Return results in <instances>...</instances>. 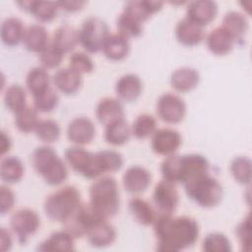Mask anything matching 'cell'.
Returning <instances> with one entry per match:
<instances>
[{
	"mask_svg": "<svg viewBox=\"0 0 252 252\" xmlns=\"http://www.w3.org/2000/svg\"><path fill=\"white\" fill-rule=\"evenodd\" d=\"M153 225L158 251H181L191 247L199 237V224L195 219L188 216L158 214Z\"/></svg>",
	"mask_w": 252,
	"mask_h": 252,
	"instance_id": "cell-1",
	"label": "cell"
},
{
	"mask_svg": "<svg viewBox=\"0 0 252 252\" xmlns=\"http://www.w3.org/2000/svg\"><path fill=\"white\" fill-rule=\"evenodd\" d=\"M89 206L102 219L115 216L120 206V195L117 181L108 175L99 176L90 187Z\"/></svg>",
	"mask_w": 252,
	"mask_h": 252,
	"instance_id": "cell-2",
	"label": "cell"
},
{
	"mask_svg": "<svg viewBox=\"0 0 252 252\" xmlns=\"http://www.w3.org/2000/svg\"><path fill=\"white\" fill-rule=\"evenodd\" d=\"M32 163L35 171L49 185H59L68 177L65 161L49 146L35 148L32 154Z\"/></svg>",
	"mask_w": 252,
	"mask_h": 252,
	"instance_id": "cell-3",
	"label": "cell"
},
{
	"mask_svg": "<svg viewBox=\"0 0 252 252\" xmlns=\"http://www.w3.org/2000/svg\"><path fill=\"white\" fill-rule=\"evenodd\" d=\"M81 203L79 190L73 185H66L45 198L43 210L50 220L64 222Z\"/></svg>",
	"mask_w": 252,
	"mask_h": 252,
	"instance_id": "cell-4",
	"label": "cell"
},
{
	"mask_svg": "<svg viewBox=\"0 0 252 252\" xmlns=\"http://www.w3.org/2000/svg\"><path fill=\"white\" fill-rule=\"evenodd\" d=\"M187 196L203 208L218 206L223 197V189L219 180L209 172L200 175L184 185Z\"/></svg>",
	"mask_w": 252,
	"mask_h": 252,
	"instance_id": "cell-5",
	"label": "cell"
},
{
	"mask_svg": "<svg viewBox=\"0 0 252 252\" xmlns=\"http://www.w3.org/2000/svg\"><path fill=\"white\" fill-rule=\"evenodd\" d=\"M109 34L106 22L99 17L92 16L83 22L79 30V42L87 52L96 53L101 51Z\"/></svg>",
	"mask_w": 252,
	"mask_h": 252,
	"instance_id": "cell-6",
	"label": "cell"
},
{
	"mask_svg": "<svg viewBox=\"0 0 252 252\" xmlns=\"http://www.w3.org/2000/svg\"><path fill=\"white\" fill-rule=\"evenodd\" d=\"M64 158L73 170L88 179H95L103 174L97 155L80 146L67 148Z\"/></svg>",
	"mask_w": 252,
	"mask_h": 252,
	"instance_id": "cell-7",
	"label": "cell"
},
{
	"mask_svg": "<svg viewBox=\"0 0 252 252\" xmlns=\"http://www.w3.org/2000/svg\"><path fill=\"white\" fill-rule=\"evenodd\" d=\"M10 226L21 244H26L40 226L37 213L30 208H21L13 213L10 218Z\"/></svg>",
	"mask_w": 252,
	"mask_h": 252,
	"instance_id": "cell-8",
	"label": "cell"
},
{
	"mask_svg": "<svg viewBox=\"0 0 252 252\" xmlns=\"http://www.w3.org/2000/svg\"><path fill=\"white\" fill-rule=\"evenodd\" d=\"M158 116L166 123L176 124L183 120L186 114V103L177 94L172 93L162 94L157 101Z\"/></svg>",
	"mask_w": 252,
	"mask_h": 252,
	"instance_id": "cell-9",
	"label": "cell"
},
{
	"mask_svg": "<svg viewBox=\"0 0 252 252\" xmlns=\"http://www.w3.org/2000/svg\"><path fill=\"white\" fill-rule=\"evenodd\" d=\"M210 162L206 157L199 154L179 156L178 183L183 186L202 174L209 172Z\"/></svg>",
	"mask_w": 252,
	"mask_h": 252,
	"instance_id": "cell-10",
	"label": "cell"
},
{
	"mask_svg": "<svg viewBox=\"0 0 252 252\" xmlns=\"http://www.w3.org/2000/svg\"><path fill=\"white\" fill-rule=\"evenodd\" d=\"M96 218V216L89 206V204L81 203L79 207L71 214V216L64 221V230L69 232L74 238H81L86 236L91 224Z\"/></svg>",
	"mask_w": 252,
	"mask_h": 252,
	"instance_id": "cell-11",
	"label": "cell"
},
{
	"mask_svg": "<svg viewBox=\"0 0 252 252\" xmlns=\"http://www.w3.org/2000/svg\"><path fill=\"white\" fill-rule=\"evenodd\" d=\"M175 185L164 179L156 184L153 192V202L158 214L171 215L175 212L179 203V195Z\"/></svg>",
	"mask_w": 252,
	"mask_h": 252,
	"instance_id": "cell-12",
	"label": "cell"
},
{
	"mask_svg": "<svg viewBox=\"0 0 252 252\" xmlns=\"http://www.w3.org/2000/svg\"><path fill=\"white\" fill-rule=\"evenodd\" d=\"M181 143L182 138L178 131L172 128H160L152 135L151 147L154 153L167 157L175 154Z\"/></svg>",
	"mask_w": 252,
	"mask_h": 252,
	"instance_id": "cell-13",
	"label": "cell"
},
{
	"mask_svg": "<svg viewBox=\"0 0 252 252\" xmlns=\"http://www.w3.org/2000/svg\"><path fill=\"white\" fill-rule=\"evenodd\" d=\"M218 4L211 0H197L187 3L186 18L201 27L208 26L218 15Z\"/></svg>",
	"mask_w": 252,
	"mask_h": 252,
	"instance_id": "cell-14",
	"label": "cell"
},
{
	"mask_svg": "<svg viewBox=\"0 0 252 252\" xmlns=\"http://www.w3.org/2000/svg\"><path fill=\"white\" fill-rule=\"evenodd\" d=\"M67 138L77 146L90 144L95 136V127L94 122L85 116L74 118L67 127Z\"/></svg>",
	"mask_w": 252,
	"mask_h": 252,
	"instance_id": "cell-15",
	"label": "cell"
},
{
	"mask_svg": "<svg viewBox=\"0 0 252 252\" xmlns=\"http://www.w3.org/2000/svg\"><path fill=\"white\" fill-rule=\"evenodd\" d=\"M86 236L92 246L103 248L115 241L116 231L106 219L96 218L91 224Z\"/></svg>",
	"mask_w": 252,
	"mask_h": 252,
	"instance_id": "cell-16",
	"label": "cell"
},
{
	"mask_svg": "<svg viewBox=\"0 0 252 252\" xmlns=\"http://www.w3.org/2000/svg\"><path fill=\"white\" fill-rule=\"evenodd\" d=\"M151 181V172L141 165H133L129 167L122 177L123 187L130 194H140L145 192L149 188Z\"/></svg>",
	"mask_w": 252,
	"mask_h": 252,
	"instance_id": "cell-17",
	"label": "cell"
},
{
	"mask_svg": "<svg viewBox=\"0 0 252 252\" xmlns=\"http://www.w3.org/2000/svg\"><path fill=\"white\" fill-rule=\"evenodd\" d=\"M175 36L179 43L190 47L200 44L205 37V32L203 27L185 17L176 24Z\"/></svg>",
	"mask_w": 252,
	"mask_h": 252,
	"instance_id": "cell-18",
	"label": "cell"
},
{
	"mask_svg": "<svg viewBox=\"0 0 252 252\" xmlns=\"http://www.w3.org/2000/svg\"><path fill=\"white\" fill-rule=\"evenodd\" d=\"M235 42L234 37L221 26L213 29L206 37L208 49L219 56L228 54L233 49Z\"/></svg>",
	"mask_w": 252,
	"mask_h": 252,
	"instance_id": "cell-19",
	"label": "cell"
},
{
	"mask_svg": "<svg viewBox=\"0 0 252 252\" xmlns=\"http://www.w3.org/2000/svg\"><path fill=\"white\" fill-rule=\"evenodd\" d=\"M125 111L121 101L114 97L101 98L95 107V117L97 121L107 126L108 124L120 119H124Z\"/></svg>",
	"mask_w": 252,
	"mask_h": 252,
	"instance_id": "cell-20",
	"label": "cell"
},
{
	"mask_svg": "<svg viewBox=\"0 0 252 252\" xmlns=\"http://www.w3.org/2000/svg\"><path fill=\"white\" fill-rule=\"evenodd\" d=\"M143 91V83L136 74H125L121 76L115 84L117 96L124 101L131 102L136 100Z\"/></svg>",
	"mask_w": 252,
	"mask_h": 252,
	"instance_id": "cell-21",
	"label": "cell"
},
{
	"mask_svg": "<svg viewBox=\"0 0 252 252\" xmlns=\"http://www.w3.org/2000/svg\"><path fill=\"white\" fill-rule=\"evenodd\" d=\"M52 81L55 88L64 94H73L77 93L83 84L82 75L70 67L56 71Z\"/></svg>",
	"mask_w": 252,
	"mask_h": 252,
	"instance_id": "cell-22",
	"label": "cell"
},
{
	"mask_svg": "<svg viewBox=\"0 0 252 252\" xmlns=\"http://www.w3.org/2000/svg\"><path fill=\"white\" fill-rule=\"evenodd\" d=\"M22 42L28 51L40 53L49 44L48 32L42 25H30L25 29Z\"/></svg>",
	"mask_w": 252,
	"mask_h": 252,
	"instance_id": "cell-23",
	"label": "cell"
},
{
	"mask_svg": "<svg viewBox=\"0 0 252 252\" xmlns=\"http://www.w3.org/2000/svg\"><path fill=\"white\" fill-rule=\"evenodd\" d=\"M169 82L176 92L188 93L199 85L200 74L195 68L180 67L172 72Z\"/></svg>",
	"mask_w": 252,
	"mask_h": 252,
	"instance_id": "cell-24",
	"label": "cell"
},
{
	"mask_svg": "<svg viewBox=\"0 0 252 252\" xmlns=\"http://www.w3.org/2000/svg\"><path fill=\"white\" fill-rule=\"evenodd\" d=\"M162 6L163 3L161 1H128L126 2L122 12L143 24L148 21L152 15L160 11Z\"/></svg>",
	"mask_w": 252,
	"mask_h": 252,
	"instance_id": "cell-25",
	"label": "cell"
},
{
	"mask_svg": "<svg viewBox=\"0 0 252 252\" xmlns=\"http://www.w3.org/2000/svg\"><path fill=\"white\" fill-rule=\"evenodd\" d=\"M17 4L42 23L54 20L59 10L57 2L53 1H22Z\"/></svg>",
	"mask_w": 252,
	"mask_h": 252,
	"instance_id": "cell-26",
	"label": "cell"
},
{
	"mask_svg": "<svg viewBox=\"0 0 252 252\" xmlns=\"http://www.w3.org/2000/svg\"><path fill=\"white\" fill-rule=\"evenodd\" d=\"M101 51L103 52L104 56L109 60H123L130 52L129 39L118 32L110 33L104 41Z\"/></svg>",
	"mask_w": 252,
	"mask_h": 252,
	"instance_id": "cell-27",
	"label": "cell"
},
{
	"mask_svg": "<svg viewBox=\"0 0 252 252\" xmlns=\"http://www.w3.org/2000/svg\"><path fill=\"white\" fill-rule=\"evenodd\" d=\"M50 42L65 55L79 43V31L68 24H63L54 31Z\"/></svg>",
	"mask_w": 252,
	"mask_h": 252,
	"instance_id": "cell-28",
	"label": "cell"
},
{
	"mask_svg": "<svg viewBox=\"0 0 252 252\" xmlns=\"http://www.w3.org/2000/svg\"><path fill=\"white\" fill-rule=\"evenodd\" d=\"M129 211L134 220L142 225H151L157 218V212L154 207L145 199L133 197L128 203Z\"/></svg>",
	"mask_w": 252,
	"mask_h": 252,
	"instance_id": "cell-29",
	"label": "cell"
},
{
	"mask_svg": "<svg viewBox=\"0 0 252 252\" xmlns=\"http://www.w3.org/2000/svg\"><path fill=\"white\" fill-rule=\"evenodd\" d=\"M23 22L16 17L6 18L2 25L0 31V36L2 42L7 46H16L21 41H23V36L25 32Z\"/></svg>",
	"mask_w": 252,
	"mask_h": 252,
	"instance_id": "cell-30",
	"label": "cell"
},
{
	"mask_svg": "<svg viewBox=\"0 0 252 252\" xmlns=\"http://www.w3.org/2000/svg\"><path fill=\"white\" fill-rule=\"evenodd\" d=\"M74 237L66 230L52 232L48 238L38 246L39 251H73L75 250Z\"/></svg>",
	"mask_w": 252,
	"mask_h": 252,
	"instance_id": "cell-31",
	"label": "cell"
},
{
	"mask_svg": "<svg viewBox=\"0 0 252 252\" xmlns=\"http://www.w3.org/2000/svg\"><path fill=\"white\" fill-rule=\"evenodd\" d=\"M221 27L224 28L236 41L243 38L248 31L249 23L246 16L238 11H228L224 14Z\"/></svg>",
	"mask_w": 252,
	"mask_h": 252,
	"instance_id": "cell-32",
	"label": "cell"
},
{
	"mask_svg": "<svg viewBox=\"0 0 252 252\" xmlns=\"http://www.w3.org/2000/svg\"><path fill=\"white\" fill-rule=\"evenodd\" d=\"M25 173V166L18 157L7 156L0 163V177L6 183L19 182Z\"/></svg>",
	"mask_w": 252,
	"mask_h": 252,
	"instance_id": "cell-33",
	"label": "cell"
},
{
	"mask_svg": "<svg viewBox=\"0 0 252 252\" xmlns=\"http://www.w3.org/2000/svg\"><path fill=\"white\" fill-rule=\"evenodd\" d=\"M132 134L131 127L125 119H120L105 126L104 140L112 146H122L126 144Z\"/></svg>",
	"mask_w": 252,
	"mask_h": 252,
	"instance_id": "cell-34",
	"label": "cell"
},
{
	"mask_svg": "<svg viewBox=\"0 0 252 252\" xmlns=\"http://www.w3.org/2000/svg\"><path fill=\"white\" fill-rule=\"evenodd\" d=\"M26 86L32 96L45 91L50 87V76L47 70L41 66L32 67L27 74Z\"/></svg>",
	"mask_w": 252,
	"mask_h": 252,
	"instance_id": "cell-35",
	"label": "cell"
},
{
	"mask_svg": "<svg viewBox=\"0 0 252 252\" xmlns=\"http://www.w3.org/2000/svg\"><path fill=\"white\" fill-rule=\"evenodd\" d=\"M4 103L14 114L18 113L27 106V93L19 84L9 86L4 94Z\"/></svg>",
	"mask_w": 252,
	"mask_h": 252,
	"instance_id": "cell-36",
	"label": "cell"
},
{
	"mask_svg": "<svg viewBox=\"0 0 252 252\" xmlns=\"http://www.w3.org/2000/svg\"><path fill=\"white\" fill-rule=\"evenodd\" d=\"M156 130L157 120L155 116L149 113L139 114L131 126L132 134L139 140L149 138L155 133Z\"/></svg>",
	"mask_w": 252,
	"mask_h": 252,
	"instance_id": "cell-37",
	"label": "cell"
},
{
	"mask_svg": "<svg viewBox=\"0 0 252 252\" xmlns=\"http://www.w3.org/2000/svg\"><path fill=\"white\" fill-rule=\"evenodd\" d=\"M39 120L35 108L29 105L15 114V125L22 133H31L34 131Z\"/></svg>",
	"mask_w": 252,
	"mask_h": 252,
	"instance_id": "cell-38",
	"label": "cell"
},
{
	"mask_svg": "<svg viewBox=\"0 0 252 252\" xmlns=\"http://www.w3.org/2000/svg\"><path fill=\"white\" fill-rule=\"evenodd\" d=\"M230 173L239 184L248 185L251 182V160L247 157L234 158L229 166Z\"/></svg>",
	"mask_w": 252,
	"mask_h": 252,
	"instance_id": "cell-39",
	"label": "cell"
},
{
	"mask_svg": "<svg viewBox=\"0 0 252 252\" xmlns=\"http://www.w3.org/2000/svg\"><path fill=\"white\" fill-rule=\"evenodd\" d=\"M117 32L127 37H138L143 33V24L122 12L116 19Z\"/></svg>",
	"mask_w": 252,
	"mask_h": 252,
	"instance_id": "cell-40",
	"label": "cell"
},
{
	"mask_svg": "<svg viewBox=\"0 0 252 252\" xmlns=\"http://www.w3.org/2000/svg\"><path fill=\"white\" fill-rule=\"evenodd\" d=\"M36 137L44 143L56 142L61 135V128L57 121L53 119H40L35 130Z\"/></svg>",
	"mask_w": 252,
	"mask_h": 252,
	"instance_id": "cell-41",
	"label": "cell"
},
{
	"mask_svg": "<svg viewBox=\"0 0 252 252\" xmlns=\"http://www.w3.org/2000/svg\"><path fill=\"white\" fill-rule=\"evenodd\" d=\"M33 107L37 112L47 113L54 110L59 102L57 92L49 87L42 93L33 95Z\"/></svg>",
	"mask_w": 252,
	"mask_h": 252,
	"instance_id": "cell-42",
	"label": "cell"
},
{
	"mask_svg": "<svg viewBox=\"0 0 252 252\" xmlns=\"http://www.w3.org/2000/svg\"><path fill=\"white\" fill-rule=\"evenodd\" d=\"M103 173L115 172L123 165V157L120 153L113 150H103L96 153Z\"/></svg>",
	"mask_w": 252,
	"mask_h": 252,
	"instance_id": "cell-43",
	"label": "cell"
},
{
	"mask_svg": "<svg viewBox=\"0 0 252 252\" xmlns=\"http://www.w3.org/2000/svg\"><path fill=\"white\" fill-rule=\"evenodd\" d=\"M202 247L207 252H229L232 249L229 239L220 232L209 233L204 238Z\"/></svg>",
	"mask_w": 252,
	"mask_h": 252,
	"instance_id": "cell-44",
	"label": "cell"
},
{
	"mask_svg": "<svg viewBox=\"0 0 252 252\" xmlns=\"http://www.w3.org/2000/svg\"><path fill=\"white\" fill-rule=\"evenodd\" d=\"M38 55L41 67L45 68L46 70L58 67L64 58V54L51 42H49V44L40 53H38Z\"/></svg>",
	"mask_w": 252,
	"mask_h": 252,
	"instance_id": "cell-45",
	"label": "cell"
},
{
	"mask_svg": "<svg viewBox=\"0 0 252 252\" xmlns=\"http://www.w3.org/2000/svg\"><path fill=\"white\" fill-rule=\"evenodd\" d=\"M69 67L82 74L91 73L94 70V62L89 54L85 52H74L69 57Z\"/></svg>",
	"mask_w": 252,
	"mask_h": 252,
	"instance_id": "cell-46",
	"label": "cell"
},
{
	"mask_svg": "<svg viewBox=\"0 0 252 252\" xmlns=\"http://www.w3.org/2000/svg\"><path fill=\"white\" fill-rule=\"evenodd\" d=\"M235 234L239 240V243L243 250L249 251L251 246V222H250V215H247L236 226Z\"/></svg>",
	"mask_w": 252,
	"mask_h": 252,
	"instance_id": "cell-47",
	"label": "cell"
},
{
	"mask_svg": "<svg viewBox=\"0 0 252 252\" xmlns=\"http://www.w3.org/2000/svg\"><path fill=\"white\" fill-rule=\"evenodd\" d=\"M16 196L14 192L6 185L0 186V213L4 215L8 213L15 205Z\"/></svg>",
	"mask_w": 252,
	"mask_h": 252,
	"instance_id": "cell-48",
	"label": "cell"
},
{
	"mask_svg": "<svg viewBox=\"0 0 252 252\" xmlns=\"http://www.w3.org/2000/svg\"><path fill=\"white\" fill-rule=\"evenodd\" d=\"M57 5L59 10H63L64 12L67 13H74L78 12L83 9V7L86 5V1H76V0H71V1H57Z\"/></svg>",
	"mask_w": 252,
	"mask_h": 252,
	"instance_id": "cell-49",
	"label": "cell"
},
{
	"mask_svg": "<svg viewBox=\"0 0 252 252\" xmlns=\"http://www.w3.org/2000/svg\"><path fill=\"white\" fill-rule=\"evenodd\" d=\"M13 245V239L12 235L9 230H7L5 227H1L0 231V249L1 251H9L12 248Z\"/></svg>",
	"mask_w": 252,
	"mask_h": 252,
	"instance_id": "cell-50",
	"label": "cell"
},
{
	"mask_svg": "<svg viewBox=\"0 0 252 252\" xmlns=\"http://www.w3.org/2000/svg\"><path fill=\"white\" fill-rule=\"evenodd\" d=\"M11 147H12V141L10 137L4 131H2L1 132V156L3 157L6 153H8Z\"/></svg>",
	"mask_w": 252,
	"mask_h": 252,
	"instance_id": "cell-51",
	"label": "cell"
}]
</instances>
